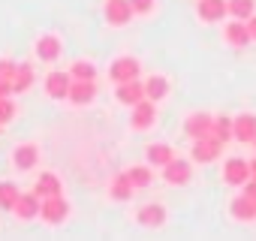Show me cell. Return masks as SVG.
<instances>
[{"label": "cell", "instance_id": "6da1fadb", "mask_svg": "<svg viewBox=\"0 0 256 241\" xmlns=\"http://www.w3.org/2000/svg\"><path fill=\"white\" fill-rule=\"evenodd\" d=\"M66 214H70V205H66L64 196H48L40 205V217L46 223H60V220H66Z\"/></svg>", "mask_w": 256, "mask_h": 241}, {"label": "cell", "instance_id": "7a4b0ae2", "mask_svg": "<svg viewBox=\"0 0 256 241\" xmlns=\"http://www.w3.org/2000/svg\"><path fill=\"white\" fill-rule=\"evenodd\" d=\"M133 18V4L130 0H106V22L114 28H124Z\"/></svg>", "mask_w": 256, "mask_h": 241}, {"label": "cell", "instance_id": "3957f363", "mask_svg": "<svg viewBox=\"0 0 256 241\" xmlns=\"http://www.w3.org/2000/svg\"><path fill=\"white\" fill-rule=\"evenodd\" d=\"M139 72H142V66H139V60H136V58H118V60L112 64V70H108V76H112L118 84L139 78Z\"/></svg>", "mask_w": 256, "mask_h": 241}, {"label": "cell", "instance_id": "277c9868", "mask_svg": "<svg viewBox=\"0 0 256 241\" xmlns=\"http://www.w3.org/2000/svg\"><path fill=\"white\" fill-rule=\"evenodd\" d=\"M220 148H223V142H220L217 136L196 139V145H193V160H196V163H214V160L220 157Z\"/></svg>", "mask_w": 256, "mask_h": 241}, {"label": "cell", "instance_id": "5b68a950", "mask_svg": "<svg viewBox=\"0 0 256 241\" xmlns=\"http://www.w3.org/2000/svg\"><path fill=\"white\" fill-rule=\"evenodd\" d=\"M187 133H190L193 139H208V136H214V118L205 114V112H193V114L187 118Z\"/></svg>", "mask_w": 256, "mask_h": 241}, {"label": "cell", "instance_id": "8992f818", "mask_svg": "<svg viewBox=\"0 0 256 241\" xmlns=\"http://www.w3.org/2000/svg\"><path fill=\"white\" fill-rule=\"evenodd\" d=\"M154 118H157V108H154V100H142V102H136L133 106V118H130V124L136 127V130H148L151 124H154Z\"/></svg>", "mask_w": 256, "mask_h": 241}, {"label": "cell", "instance_id": "52a82bcc", "mask_svg": "<svg viewBox=\"0 0 256 241\" xmlns=\"http://www.w3.org/2000/svg\"><path fill=\"white\" fill-rule=\"evenodd\" d=\"M94 96H96L94 78H72V84H70V100H72L76 106H88V102H94Z\"/></svg>", "mask_w": 256, "mask_h": 241}, {"label": "cell", "instance_id": "ba28073f", "mask_svg": "<svg viewBox=\"0 0 256 241\" xmlns=\"http://www.w3.org/2000/svg\"><path fill=\"white\" fill-rule=\"evenodd\" d=\"M196 12H199L202 22H220L229 12V0H199Z\"/></svg>", "mask_w": 256, "mask_h": 241}, {"label": "cell", "instance_id": "9c48e42d", "mask_svg": "<svg viewBox=\"0 0 256 241\" xmlns=\"http://www.w3.org/2000/svg\"><path fill=\"white\" fill-rule=\"evenodd\" d=\"M247 178H253V175H250V163H247V160L232 157V160L223 166V181H226V184H244Z\"/></svg>", "mask_w": 256, "mask_h": 241}, {"label": "cell", "instance_id": "30bf717a", "mask_svg": "<svg viewBox=\"0 0 256 241\" xmlns=\"http://www.w3.org/2000/svg\"><path fill=\"white\" fill-rule=\"evenodd\" d=\"M70 84H72V76L70 72H48V78H46V90L54 100L70 96Z\"/></svg>", "mask_w": 256, "mask_h": 241}, {"label": "cell", "instance_id": "8fae6325", "mask_svg": "<svg viewBox=\"0 0 256 241\" xmlns=\"http://www.w3.org/2000/svg\"><path fill=\"white\" fill-rule=\"evenodd\" d=\"M124 106H136V102H142L145 100V84H139L136 78L133 82H124V84H118V94H114Z\"/></svg>", "mask_w": 256, "mask_h": 241}, {"label": "cell", "instance_id": "7c38bea8", "mask_svg": "<svg viewBox=\"0 0 256 241\" xmlns=\"http://www.w3.org/2000/svg\"><path fill=\"white\" fill-rule=\"evenodd\" d=\"M163 178L169 184H187L190 181V163L187 160H172L163 166Z\"/></svg>", "mask_w": 256, "mask_h": 241}, {"label": "cell", "instance_id": "4fadbf2b", "mask_svg": "<svg viewBox=\"0 0 256 241\" xmlns=\"http://www.w3.org/2000/svg\"><path fill=\"white\" fill-rule=\"evenodd\" d=\"M40 205H42V202H40V196H36V193H22L12 211H16L22 220H30V217H36V214H40Z\"/></svg>", "mask_w": 256, "mask_h": 241}, {"label": "cell", "instance_id": "5bb4252c", "mask_svg": "<svg viewBox=\"0 0 256 241\" xmlns=\"http://www.w3.org/2000/svg\"><path fill=\"white\" fill-rule=\"evenodd\" d=\"M60 52H64V46H60L58 36L48 34V36H40V40H36V54H40L42 60H58Z\"/></svg>", "mask_w": 256, "mask_h": 241}, {"label": "cell", "instance_id": "9a60e30c", "mask_svg": "<svg viewBox=\"0 0 256 241\" xmlns=\"http://www.w3.org/2000/svg\"><path fill=\"white\" fill-rule=\"evenodd\" d=\"M34 193H36L40 199L60 196V181H58V175H52V172H42V175L36 178V187H34Z\"/></svg>", "mask_w": 256, "mask_h": 241}, {"label": "cell", "instance_id": "2e32d148", "mask_svg": "<svg viewBox=\"0 0 256 241\" xmlns=\"http://www.w3.org/2000/svg\"><path fill=\"white\" fill-rule=\"evenodd\" d=\"M223 36H226V42L235 46V48H244V46L253 40V36H250V28H247V24H238V22H235V24H226Z\"/></svg>", "mask_w": 256, "mask_h": 241}, {"label": "cell", "instance_id": "e0dca14e", "mask_svg": "<svg viewBox=\"0 0 256 241\" xmlns=\"http://www.w3.org/2000/svg\"><path fill=\"white\" fill-rule=\"evenodd\" d=\"M256 136V118L253 114H238L235 118V139L238 142H253Z\"/></svg>", "mask_w": 256, "mask_h": 241}, {"label": "cell", "instance_id": "ac0fdd59", "mask_svg": "<svg viewBox=\"0 0 256 241\" xmlns=\"http://www.w3.org/2000/svg\"><path fill=\"white\" fill-rule=\"evenodd\" d=\"M139 223L142 226H160L163 220H166V208L163 205H157V202H151V205H145V208H139Z\"/></svg>", "mask_w": 256, "mask_h": 241}, {"label": "cell", "instance_id": "d6986e66", "mask_svg": "<svg viewBox=\"0 0 256 241\" xmlns=\"http://www.w3.org/2000/svg\"><path fill=\"white\" fill-rule=\"evenodd\" d=\"M175 160V154H172V148L169 145H160V142H154V145H148V163L151 166H166V163H172Z\"/></svg>", "mask_w": 256, "mask_h": 241}, {"label": "cell", "instance_id": "ffe728a7", "mask_svg": "<svg viewBox=\"0 0 256 241\" xmlns=\"http://www.w3.org/2000/svg\"><path fill=\"white\" fill-rule=\"evenodd\" d=\"M16 166L22 169V172H28V169H34L36 166V160H40V151H36V145H22L18 151H16Z\"/></svg>", "mask_w": 256, "mask_h": 241}, {"label": "cell", "instance_id": "44dd1931", "mask_svg": "<svg viewBox=\"0 0 256 241\" xmlns=\"http://www.w3.org/2000/svg\"><path fill=\"white\" fill-rule=\"evenodd\" d=\"M232 217H238V220H256V202L250 196H238L232 202Z\"/></svg>", "mask_w": 256, "mask_h": 241}, {"label": "cell", "instance_id": "7402d4cb", "mask_svg": "<svg viewBox=\"0 0 256 241\" xmlns=\"http://www.w3.org/2000/svg\"><path fill=\"white\" fill-rule=\"evenodd\" d=\"M133 190H136V184L130 181V175H126V172H120V175L114 178V184H112V196H114L118 202L130 199V196H133Z\"/></svg>", "mask_w": 256, "mask_h": 241}, {"label": "cell", "instance_id": "603a6c76", "mask_svg": "<svg viewBox=\"0 0 256 241\" xmlns=\"http://www.w3.org/2000/svg\"><path fill=\"white\" fill-rule=\"evenodd\" d=\"M166 94H169V82H166L163 76H151V78L145 82V96H148V100L157 102V100H163Z\"/></svg>", "mask_w": 256, "mask_h": 241}, {"label": "cell", "instance_id": "cb8c5ba5", "mask_svg": "<svg viewBox=\"0 0 256 241\" xmlns=\"http://www.w3.org/2000/svg\"><path fill=\"white\" fill-rule=\"evenodd\" d=\"M30 84H34V70H30V64H18V72H16V78H12V90L22 94V90H28Z\"/></svg>", "mask_w": 256, "mask_h": 241}, {"label": "cell", "instance_id": "d4e9b609", "mask_svg": "<svg viewBox=\"0 0 256 241\" xmlns=\"http://www.w3.org/2000/svg\"><path fill=\"white\" fill-rule=\"evenodd\" d=\"M18 187L16 184H10V181H4L0 184V208H6V211H12L16 208V202H18Z\"/></svg>", "mask_w": 256, "mask_h": 241}, {"label": "cell", "instance_id": "484cf974", "mask_svg": "<svg viewBox=\"0 0 256 241\" xmlns=\"http://www.w3.org/2000/svg\"><path fill=\"white\" fill-rule=\"evenodd\" d=\"M214 136H217L220 142H229V139L235 136V120H229V118H214Z\"/></svg>", "mask_w": 256, "mask_h": 241}, {"label": "cell", "instance_id": "4316f807", "mask_svg": "<svg viewBox=\"0 0 256 241\" xmlns=\"http://www.w3.org/2000/svg\"><path fill=\"white\" fill-rule=\"evenodd\" d=\"M256 10V0H229V12L235 18H250Z\"/></svg>", "mask_w": 256, "mask_h": 241}, {"label": "cell", "instance_id": "83f0119b", "mask_svg": "<svg viewBox=\"0 0 256 241\" xmlns=\"http://www.w3.org/2000/svg\"><path fill=\"white\" fill-rule=\"evenodd\" d=\"M70 76L72 78H96V66L90 60H76L72 70H70Z\"/></svg>", "mask_w": 256, "mask_h": 241}, {"label": "cell", "instance_id": "f1b7e54d", "mask_svg": "<svg viewBox=\"0 0 256 241\" xmlns=\"http://www.w3.org/2000/svg\"><path fill=\"white\" fill-rule=\"evenodd\" d=\"M126 175H130V181L136 187H148L151 184V169L148 166H133V169H126Z\"/></svg>", "mask_w": 256, "mask_h": 241}, {"label": "cell", "instance_id": "f546056e", "mask_svg": "<svg viewBox=\"0 0 256 241\" xmlns=\"http://www.w3.org/2000/svg\"><path fill=\"white\" fill-rule=\"evenodd\" d=\"M12 118H16V102L10 96H0V124H6Z\"/></svg>", "mask_w": 256, "mask_h": 241}, {"label": "cell", "instance_id": "4dcf8cb0", "mask_svg": "<svg viewBox=\"0 0 256 241\" xmlns=\"http://www.w3.org/2000/svg\"><path fill=\"white\" fill-rule=\"evenodd\" d=\"M16 72H18V64H12V60H0V78H6L10 84H12V78H16Z\"/></svg>", "mask_w": 256, "mask_h": 241}, {"label": "cell", "instance_id": "1f68e13d", "mask_svg": "<svg viewBox=\"0 0 256 241\" xmlns=\"http://www.w3.org/2000/svg\"><path fill=\"white\" fill-rule=\"evenodd\" d=\"M133 4V12H151L154 10V0H130Z\"/></svg>", "mask_w": 256, "mask_h": 241}, {"label": "cell", "instance_id": "d6a6232c", "mask_svg": "<svg viewBox=\"0 0 256 241\" xmlns=\"http://www.w3.org/2000/svg\"><path fill=\"white\" fill-rule=\"evenodd\" d=\"M244 196H250V199L256 202V178H253V181H250V178L244 181Z\"/></svg>", "mask_w": 256, "mask_h": 241}, {"label": "cell", "instance_id": "836d02e7", "mask_svg": "<svg viewBox=\"0 0 256 241\" xmlns=\"http://www.w3.org/2000/svg\"><path fill=\"white\" fill-rule=\"evenodd\" d=\"M10 90H12V84L6 78H0V96H10Z\"/></svg>", "mask_w": 256, "mask_h": 241}, {"label": "cell", "instance_id": "e575fe53", "mask_svg": "<svg viewBox=\"0 0 256 241\" xmlns=\"http://www.w3.org/2000/svg\"><path fill=\"white\" fill-rule=\"evenodd\" d=\"M247 28H250V36L256 40V16H250V22H247Z\"/></svg>", "mask_w": 256, "mask_h": 241}, {"label": "cell", "instance_id": "d590c367", "mask_svg": "<svg viewBox=\"0 0 256 241\" xmlns=\"http://www.w3.org/2000/svg\"><path fill=\"white\" fill-rule=\"evenodd\" d=\"M250 175H253V178H256V160H253V163H250Z\"/></svg>", "mask_w": 256, "mask_h": 241}, {"label": "cell", "instance_id": "8d00e7d4", "mask_svg": "<svg viewBox=\"0 0 256 241\" xmlns=\"http://www.w3.org/2000/svg\"><path fill=\"white\" fill-rule=\"evenodd\" d=\"M253 148H256V136H253Z\"/></svg>", "mask_w": 256, "mask_h": 241}]
</instances>
